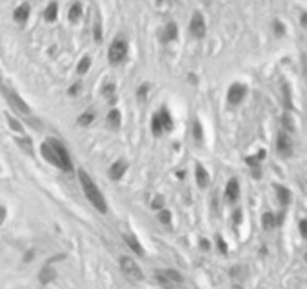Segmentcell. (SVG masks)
<instances>
[{
    "instance_id": "ac0fdd59",
    "label": "cell",
    "mask_w": 307,
    "mask_h": 289,
    "mask_svg": "<svg viewBox=\"0 0 307 289\" xmlns=\"http://www.w3.org/2000/svg\"><path fill=\"white\" fill-rule=\"evenodd\" d=\"M56 15H58V4H56V2H51V4L46 7V11H44V18L48 22H55Z\"/></svg>"
},
{
    "instance_id": "6da1fadb",
    "label": "cell",
    "mask_w": 307,
    "mask_h": 289,
    "mask_svg": "<svg viewBox=\"0 0 307 289\" xmlns=\"http://www.w3.org/2000/svg\"><path fill=\"white\" fill-rule=\"evenodd\" d=\"M78 179H80V184H82L84 195L88 197L89 202H91L100 213H106V211H108V204H106V199H104V195L100 193V189L96 187L95 182L89 179V175L84 171V169L78 171Z\"/></svg>"
},
{
    "instance_id": "836d02e7",
    "label": "cell",
    "mask_w": 307,
    "mask_h": 289,
    "mask_svg": "<svg viewBox=\"0 0 307 289\" xmlns=\"http://www.w3.org/2000/svg\"><path fill=\"white\" fill-rule=\"evenodd\" d=\"M95 40L96 42L102 40V29H100V26H98V24L95 26Z\"/></svg>"
},
{
    "instance_id": "ffe728a7",
    "label": "cell",
    "mask_w": 307,
    "mask_h": 289,
    "mask_svg": "<svg viewBox=\"0 0 307 289\" xmlns=\"http://www.w3.org/2000/svg\"><path fill=\"white\" fill-rule=\"evenodd\" d=\"M276 226V217H274L273 213H266L264 217H262V227L264 229H273V227Z\"/></svg>"
},
{
    "instance_id": "ba28073f",
    "label": "cell",
    "mask_w": 307,
    "mask_h": 289,
    "mask_svg": "<svg viewBox=\"0 0 307 289\" xmlns=\"http://www.w3.org/2000/svg\"><path fill=\"white\" fill-rule=\"evenodd\" d=\"M4 93H6L7 102L11 104V108H13L15 111H18V113H22V115H29V113H31L29 106L24 102V98H22L18 93H15L13 90H6Z\"/></svg>"
},
{
    "instance_id": "60d3db41",
    "label": "cell",
    "mask_w": 307,
    "mask_h": 289,
    "mask_svg": "<svg viewBox=\"0 0 307 289\" xmlns=\"http://www.w3.org/2000/svg\"><path fill=\"white\" fill-rule=\"evenodd\" d=\"M202 249H209V244H207V240H202Z\"/></svg>"
},
{
    "instance_id": "d6986e66",
    "label": "cell",
    "mask_w": 307,
    "mask_h": 289,
    "mask_svg": "<svg viewBox=\"0 0 307 289\" xmlns=\"http://www.w3.org/2000/svg\"><path fill=\"white\" fill-rule=\"evenodd\" d=\"M53 278H55V271H53V268H51L49 264H46L40 271V282L42 284H49Z\"/></svg>"
},
{
    "instance_id": "7c38bea8",
    "label": "cell",
    "mask_w": 307,
    "mask_h": 289,
    "mask_svg": "<svg viewBox=\"0 0 307 289\" xmlns=\"http://www.w3.org/2000/svg\"><path fill=\"white\" fill-rule=\"evenodd\" d=\"M126 171H127V164L124 160H116L115 164H111L109 167V177L113 180H120L126 175Z\"/></svg>"
},
{
    "instance_id": "277c9868",
    "label": "cell",
    "mask_w": 307,
    "mask_h": 289,
    "mask_svg": "<svg viewBox=\"0 0 307 289\" xmlns=\"http://www.w3.org/2000/svg\"><path fill=\"white\" fill-rule=\"evenodd\" d=\"M120 269H122L124 276L127 280H131V282H140L144 278L142 269L138 268L137 262L133 260V258H129V256H122L120 258Z\"/></svg>"
},
{
    "instance_id": "e0dca14e",
    "label": "cell",
    "mask_w": 307,
    "mask_h": 289,
    "mask_svg": "<svg viewBox=\"0 0 307 289\" xmlns=\"http://www.w3.org/2000/svg\"><path fill=\"white\" fill-rule=\"evenodd\" d=\"M124 240H126V244H127L137 255H144V249H142V246H140V242H138L133 235H124Z\"/></svg>"
},
{
    "instance_id": "ab89813d",
    "label": "cell",
    "mask_w": 307,
    "mask_h": 289,
    "mask_svg": "<svg viewBox=\"0 0 307 289\" xmlns=\"http://www.w3.org/2000/svg\"><path fill=\"white\" fill-rule=\"evenodd\" d=\"M151 206L155 207V209H158V207H162V199H157L155 202H153V204H151Z\"/></svg>"
},
{
    "instance_id": "8fae6325",
    "label": "cell",
    "mask_w": 307,
    "mask_h": 289,
    "mask_svg": "<svg viewBox=\"0 0 307 289\" xmlns=\"http://www.w3.org/2000/svg\"><path fill=\"white\" fill-rule=\"evenodd\" d=\"M29 13H31V6H29L28 2H24L20 6L17 7L13 11V18L15 22H18V24H24V22L29 18Z\"/></svg>"
},
{
    "instance_id": "d4e9b609",
    "label": "cell",
    "mask_w": 307,
    "mask_h": 289,
    "mask_svg": "<svg viewBox=\"0 0 307 289\" xmlns=\"http://www.w3.org/2000/svg\"><path fill=\"white\" fill-rule=\"evenodd\" d=\"M80 15H82V6H80V4H73L71 9H69V20L76 22L80 18Z\"/></svg>"
},
{
    "instance_id": "44dd1931",
    "label": "cell",
    "mask_w": 307,
    "mask_h": 289,
    "mask_svg": "<svg viewBox=\"0 0 307 289\" xmlns=\"http://www.w3.org/2000/svg\"><path fill=\"white\" fill-rule=\"evenodd\" d=\"M95 120V113L93 111H86V113H82L80 117H78V120H76V124L82 126V127H86V126H89L91 122Z\"/></svg>"
},
{
    "instance_id": "7a4b0ae2",
    "label": "cell",
    "mask_w": 307,
    "mask_h": 289,
    "mask_svg": "<svg viewBox=\"0 0 307 289\" xmlns=\"http://www.w3.org/2000/svg\"><path fill=\"white\" fill-rule=\"evenodd\" d=\"M155 276H157V282L164 289H178L184 282L182 275L175 269H160L155 273Z\"/></svg>"
},
{
    "instance_id": "f1b7e54d",
    "label": "cell",
    "mask_w": 307,
    "mask_h": 289,
    "mask_svg": "<svg viewBox=\"0 0 307 289\" xmlns=\"http://www.w3.org/2000/svg\"><path fill=\"white\" fill-rule=\"evenodd\" d=\"M147 91H149V84H142L137 91V98L140 100H145V96H147Z\"/></svg>"
},
{
    "instance_id": "2e32d148",
    "label": "cell",
    "mask_w": 307,
    "mask_h": 289,
    "mask_svg": "<svg viewBox=\"0 0 307 289\" xmlns=\"http://www.w3.org/2000/svg\"><path fill=\"white\" fill-rule=\"evenodd\" d=\"M158 118H160V122H162V127H164L165 133L173 129V118H171L169 111L165 109V108H162V109H160V113H158Z\"/></svg>"
},
{
    "instance_id": "9c48e42d",
    "label": "cell",
    "mask_w": 307,
    "mask_h": 289,
    "mask_svg": "<svg viewBox=\"0 0 307 289\" xmlns=\"http://www.w3.org/2000/svg\"><path fill=\"white\" fill-rule=\"evenodd\" d=\"M189 33L195 36V38H202L205 35V20L202 13H193L191 22H189Z\"/></svg>"
},
{
    "instance_id": "e575fe53",
    "label": "cell",
    "mask_w": 307,
    "mask_h": 289,
    "mask_svg": "<svg viewBox=\"0 0 307 289\" xmlns=\"http://www.w3.org/2000/svg\"><path fill=\"white\" fill-rule=\"evenodd\" d=\"M300 233L304 238H307V220H302L300 222Z\"/></svg>"
},
{
    "instance_id": "7402d4cb",
    "label": "cell",
    "mask_w": 307,
    "mask_h": 289,
    "mask_svg": "<svg viewBox=\"0 0 307 289\" xmlns=\"http://www.w3.org/2000/svg\"><path fill=\"white\" fill-rule=\"evenodd\" d=\"M276 195H278V200L282 206H287L289 204V200H291V193H289V189L284 186L278 187V191H276Z\"/></svg>"
},
{
    "instance_id": "f35d334b",
    "label": "cell",
    "mask_w": 307,
    "mask_h": 289,
    "mask_svg": "<svg viewBox=\"0 0 307 289\" xmlns=\"http://www.w3.org/2000/svg\"><path fill=\"white\" fill-rule=\"evenodd\" d=\"M300 22H302V26L307 29V13H302V17H300Z\"/></svg>"
},
{
    "instance_id": "5bb4252c",
    "label": "cell",
    "mask_w": 307,
    "mask_h": 289,
    "mask_svg": "<svg viewBox=\"0 0 307 289\" xmlns=\"http://www.w3.org/2000/svg\"><path fill=\"white\" fill-rule=\"evenodd\" d=\"M106 124H108V127L113 131H116L118 127H120V124H122V115H120V111L118 109H113L108 115V120H106Z\"/></svg>"
},
{
    "instance_id": "3957f363",
    "label": "cell",
    "mask_w": 307,
    "mask_h": 289,
    "mask_svg": "<svg viewBox=\"0 0 307 289\" xmlns=\"http://www.w3.org/2000/svg\"><path fill=\"white\" fill-rule=\"evenodd\" d=\"M49 144L53 145V149L56 153V159H58V169L66 173H71L73 171V162H71V157H69L68 149H66V145L55 140V138H49Z\"/></svg>"
},
{
    "instance_id": "d6a6232c",
    "label": "cell",
    "mask_w": 307,
    "mask_h": 289,
    "mask_svg": "<svg viewBox=\"0 0 307 289\" xmlns=\"http://www.w3.org/2000/svg\"><path fill=\"white\" fill-rule=\"evenodd\" d=\"M113 93H115V86H113V84H108V86H106V90H104V95L113 96Z\"/></svg>"
},
{
    "instance_id": "cb8c5ba5",
    "label": "cell",
    "mask_w": 307,
    "mask_h": 289,
    "mask_svg": "<svg viewBox=\"0 0 307 289\" xmlns=\"http://www.w3.org/2000/svg\"><path fill=\"white\" fill-rule=\"evenodd\" d=\"M89 68H91V58H89V56H84L82 60L78 62V66H76V73H78V75H86L89 71Z\"/></svg>"
},
{
    "instance_id": "8992f818",
    "label": "cell",
    "mask_w": 307,
    "mask_h": 289,
    "mask_svg": "<svg viewBox=\"0 0 307 289\" xmlns=\"http://www.w3.org/2000/svg\"><path fill=\"white\" fill-rule=\"evenodd\" d=\"M276 151L284 159L291 157V153H293V140H291L289 133H286V131H280L278 137H276Z\"/></svg>"
},
{
    "instance_id": "d590c367",
    "label": "cell",
    "mask_w": 307,
    "mask_h": 289,
    "mask_svg": "<svg viewBox=\"0 0 307 289\" xmlns=\"http://www.w3.org/2000/svg\"><path fill=\"white\" fill-rule=\"evenodd\" d=\"M217 242H218V249L222 251V253H227V246H225V242L222 240V236H218L217 238Z\"/></svg>"
},
{
    "instance_id": "74e56055",
    "label": "cell",
    "mask_w": 307,
    "mask_h": 289,
    "mask_svg": "<svg viewBox=\"0 0 307 289\" xmlns=\"http://www.w3.org/2000/svg\"><path fill=\"white\" fill-rule=\"evenodd\" d=\"M4 218H6V207L0 206V224L4 222Z\"/></svg>"
},
{
    "instance_id": "83f0119b",
    "label": "cell",
    "mask_w": 307,
    "mask_h": 289,
    "mask_svg": "<svg viewBox=\"0 0 307 289\" xmlns=\"http://www.w3.org/2000/svg\"><path fill=\"white\" fill-rule=\"evenodd\" d=\"M18 144H20L22 149H26V151H28V153L33 151V147H31V140H29L28 137H22V138H18Z\"/></svg>"
},
{
    "instance_id": "484cf974",
    "label": "cell",
    "mask_w": 307,
    "mask_h": 289,
    "mask_svg": "<svg viewBox=\"0 0 307 289\" xmlns=\"http://www.w3.org/2000/svg\"><path fill=\"white\" fill-rule=\"evenodd\" d=\"M282 126H284V129L282 131H286V133L294 131V124H293V120H291L289 115H284V117H282Z\"/></svg>"
},
{
    "instance_id": "30bf717a",
    "label": "cell",
    "mask_w": 307,
    "mask_h": 289,
    "mask_svg": "<svg viewBox=\"0 0 307 289\" xmlns=\"http://www.w3.org/2000/svg\"><path fill=\"white\" fill-rule=\"evenodd\" d=\"M240 197V184L236 179H231L225 186V199L229 202H236Z\"/></svg>"
},
{
    "instance_id": "52a82bcc",
    "label": "cell",
    "mask_w": 307,
    "mask_h": 289,
    "mask_svg": "<svg viewBox=\"0 0 307 289\" xmlns=\"http://www.w3.org/2000/svg\"><path fill=\"white\" fill-rule=\"evenodd\" d=\"M247 95V86L242 82H235L229 88V91H227V102L231 104V106H238L244 98H246Z\"/></svg>"
},
{
    "instance_id": "603a6c76",
    "label": "cell",
    "mask_w": 307,
    "mask_h": 289,
    "mask_svg": "<svg viewBox=\"0 0 307 289\" xmlns=\"http://www.w3.org/2000/svg\"><path fill=\"white\" fill-rule=\"evenodd\" d=\"M151 131H153L157 137H160V135L164 133L162 122H160V118H158V113H157V115H153V118H151Z\"/></svg>"
},
{
    "instance_id": "4dcf8cb0",
    "label": "cell",
    "mask_w": 307,
    "mask_h": 289,
    "mask_svg": "<svg viewBox=\"0 0 307 289\" xmlns=\"http://www.w3.org/2000/svg\"><path fill=\"white\" fill-rule=\"evenodd\" d=\"M273 28H274V33L278 35V36H282V35L286 33V28H284V24H282L280 20H274Z\"/></svg>"
},
{
    "instance_id": "4316f807",
    "label": "cell",
    "mask_w": 307,
    "mask_h": 289,
    "mask_svg": "<svg viewBox=\"0 0 307 289\" xmlns=\"http://www.w3.org/2000/svg\"><path fill=\"white\" fill-rule=\"evenodd\" d=\"M193 137H195V140H198V142H200V140H202V137H204V135H202V126H200V122H198V120H195V122H193Z\"/></svg>"
},
{
    "instance_id": "1f68e13d",
    "label": "cell",
    "mask_w": 307,
    "mask_h": 289,
    "mask_svg": "<svg viewBox=\"0 0 307 289\" xmlns=\"http://www.w3.org/2000/svg\"><path fill=\"white\" fill-rule=\"evenodd\" d=\"M158 218H160V222H164V224H169V222H171V213H169V211H165V209H162V211H160V215H158Z\"/></svg>"
},
{
    "instance_id": "5b68a950",
    "label": "cell",
    "mask_w": 307,
    "mask_h": 289,
    "mask_svg": "<svg viewBox=\"0 0 307 289\" xmlns=\"http://www.w3.org/2000/svg\"><path fill=\"white\" fill-rule=\"evenodd\" d=\"M126 56H127V42L124 38H115L109 46V62L113 66H118L126 60Z\"/></svg>"
},
{
    "instance_id": "9a60e30c",
    "label": "cell",
    "mask_w": 307,
    "mask_h": 289,
    "mask_svg": "<svg viewBox=\"0 0 307 289\" xmlns=\"http://www.w3.org/2000/svg\"><path fill=\"white\" fill-rule=\"evenodd\" d=\"M178 36V28H177V24L175 22H169L167 26L164 28V33H162V40L164 42H171V40H175Z\"/></svg>"
},
{
    "instance_id": "f546056e",
    "label": "cell",
    "mask_w": 307,
    "mask_h": 289,
    "mask_svg": "<svg viewBox=\"0 0 307 289\" xmlns=\"http://www.w3.org/2000/svg\"><path fill=\"white\" fill-rule=\"evenodd\" d=\"M7 122H9V126H11V127H13V129L17 131V133H22V126H20V122H18V120H17L15 117H7Z\"/></svg>"
},
{
    "instance_id": "4fadbf2b",
    "label": "cell",
    "mask_w": 307,
    "mask_h": 289,
    "mask_svg": "<svg viewBox=\"0 0 307 289\" xmlns=\"http://www.w3.org/2000/svg\"><path fill=\"white\" fill-rule=\"evenodd\" d=\"M195 173H197V184L198 187H207V184H209V173H207V169H205L202 164H197V167H195Z\"/></svg>"
},
{
    "instance_id": "8d00e7d4",
    "label": "cell",
    "mask_w": 307,
    "mask_h": 289,
    "mask_svg": "<svg viewBox=\"0 0 307 289\" xmlns=\"http://www.w3.org/2000/svg\"><path fill=\"white\" fill-rule=\"evenodd\" d=\"M80 88H82L80 84H73V86H71V90H69V95H76V93H80Z\"/></svg>"
}]
</instances>
